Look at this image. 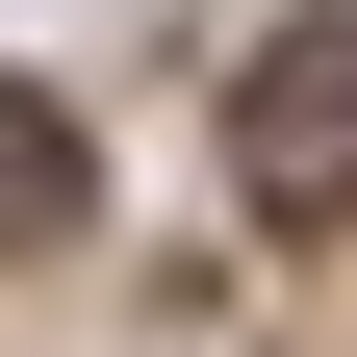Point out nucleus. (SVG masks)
<instances>
[{"instance_id":"f257e3e1","label":"nucleus","mask_w":357,"mask_h":357,"mask_svg":"<svg viewBox=\"0 0 357 357\" xmlns=\"http://www.w3.org/2000/svg\"><path fill=\"white\" fill-rule=\"evenodd\" d=\"M230 178L281 230H357V26H281V52L230 77Z\"/></svg>"},{"instance_id":"f03ea898","label":"nucleus","mask_w":357,"mask_h":357,"mask_svg":"<svg viewBox=\"0 0 357 357\" xmlns=\"http://www.w3.org/2000/svg\"><path fill=\"white\" fill-rule=\"evenodd\" d=\"M77 204H102V153H77V102H52V77H0V255H52Z\"/></svg>"}]
</instances>
